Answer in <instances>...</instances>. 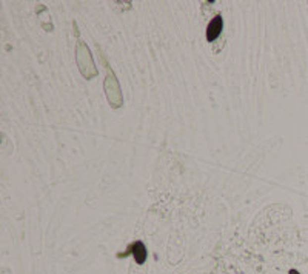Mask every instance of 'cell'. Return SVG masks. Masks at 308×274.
<instances>
[{"mask_svg": "<svg viewBox=\"0 0 308 274\" xmlns=\"http://www.w3.org/2000/svg\"><path fill=\"white\" fill-rule=\"evenodd\" d=\"M131 254H133V257H134L136 264L144 265L145 261H147V248H145L144 242H141V240L134 242V243L131 245Z\"/></svg>", "mask_w": 308, "mask_h": 274, "instance_id": "obj_2", "label": "cell"}, {"mask_svg": "<svg viewBox=\"0 0 308 274\" xmlns=\"http://www.w3.org/2000/svg\"><path fill=\"white\" fill-rule=\"evenodd\" d=\"M222 30H223V20H222L220 16H216L206 26V40L214 42L220 36Z\"/></svg>", "mask_w": 308, "mask_h": 274, "instance_id": "obj_1", "label": "cell"}, {"mask_svg": "<svg viewBox=\"0 0 308 274\" xmlns=\"http://www.w3.org/2000/svg\"><path fill=\"white\" fill-rule=\"evenodd\" d=\"M288 274H301V273H299L298 270H290V273H288Z\"/></svg>", "mask_w": 308, "mask_h": 274, "instance_id": "obj_3", "label": "cell"}]
</instances>
